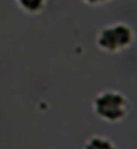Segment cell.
Returning a JSON list of instances; mask_svg holds the SVG:
<instances>
[{
	"instance_id": "obj_2",
	"label": "cell",
	"mask_w": 137,
	"mask_h": 149,
	"mask_svg": "<svg viewBox=\"0 0 137 149\" xmlns=\"http://www.w3.org/2000/svg\"><path fill=\"white\" fill-rule=\"evenodd\" d=\"M136 41V32L131 26L123 22H115L104 26L98 31L95 44L100 51L118 54L127 51Z\"/></svg>"
},
{
	"instance_id": "obj_4",
	"label": "cell",
	"mask_w": 137,
	"mask_h": 149,
	"mask_svg": "<svg viewBox=\"0 0 137 149\" xmlns=\"http://www.w3.org/2000/svg\"><path fill=\"white\" fill-rule=\"evenodd\" d=\"M15 2L21 9L31 15L41 13L46 4V0H15Z\"/></svg>"
},
{
	"instance_id": "obj_5",
	"label": "cell",
	"mask_w": 137,
	"mask_h": 149,
	"mask_svg": "<svg viewBox=\"0 0 137 149\" xmlns=\"http://www.w3.org/2000/svg\"><path fill=\"white\" fill-rule=\"evenodd\" d=\"M80 1L83 3L91 7H98V6L107 4L113 0H80Z\"/></svg>"
},
{
	"instance_id": "obj_1",
	"label": "cell",
	"mask_w": 137,
	"mask_h": 149,
	"mask_svg": "<svg viewBox=\"0 0 137 149\" xmlns=\"http://www.w3.org/2000/svg\"><path fill=\"white\" fill-rule=\"evenodd\" d=\"M92 110L97 118L107 124L117 125L127 117L130 111L128 97L117 89L99 91L92 101Z\"/></svg>"
},
{
	"instance_id": "obj_3",
	"label": "cell",
	"mask_w": 137,
	"mask_h": 149,
	"mask_svg": "<svg viewBox=\"0 0 137 149\" xmlns=\"http://www.w3.org/2000/svg\"><path fill=\"white\" fill-rule=\"evenodd\" d=\"M83 149H119L113 140L101 134L92 135L85 141Z\"/></svg>"
}]
</instances>
